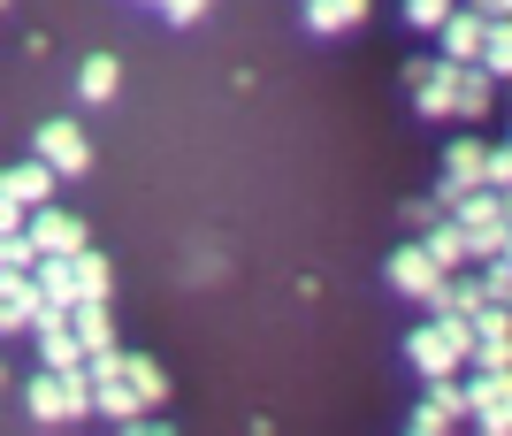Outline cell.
<instances>
[{
  "instance_id": "obj_12",
  "label": "cell",
  "mask_w": 512,
  "mask_h": 436,
  "mask_svg": "<svg viewBox=\"0 0 512 436\" xmlns=\"http://www.w3.org/2000/svg\"><path fill=\"white\" fill-rule=\"evenodd\" d=\"M482 39H490V16L482 8H451L436 46H444V62H482Z\"/></svg>"
},
{
  "instance_id": "obj_24",
  "label": "cell",
  "mask_w": 512,
  "mask_h": 436,
  "mask_svg": "<svg viewBox=\"0 0 512 436\" xmlns=\"http://www.w3.org/2000/svg\"><path fill=\"white\" fill-rule=\"evenodd\" d=\"M451 8H459V0H406V23H413V31H444Z\"/></svg>"
},
{
  "instance_id": "obj_31",
  "label": "cell",
  "mask_w": 512,
  "mask_h": 436,
  "mask_svg": "<svg viewBox=\"0 0 512 436\" xmlns=\"http://www.w3.org/2000/svg\"><path fill=\"white\" fill-rule=\"evenodd\" d=\"M0 391H8V360H0Z\"/></svg>"
},
{
  "instance_id": "obj_23",
  "label": "cell",
  "mask_w": 512,
  "mask_h": 436,
  "mask_svg": "<svg viewBox=\"0 0 512 436\" xmlns=\"http://www.w3.org/2000/svg\"><path fill=\"white\" fill-rule=\"evenodd\" d=\"M123 375H130V383H138V398H146V406H161V398H169V375L153 368L146 352H123Z\"/></svg>"
},
{
  "instance_id": "obj_7",
  "label": "cell",
  "mask_w": 512,
  "mask_h": 436,
  "mask_svg": "<svg viewBox=\"0 0 512 436\" xmlns=\"http://www.w3.org/2000/svg\"><path fill=\"white\" fill-rule=\"evenodd\" d=\"M31 153H39V161H46L54 176H85V169H92V146H85V131H77V123H62V115H54V123H39Z\"/></svg>"
},
{
  "instance_id": "obj_34",
  "label": "cell",
  "mask_w": 512,
  "mask_h": 436,
  "mask_svg": "<svg viewBox=\"0 0 512 436\" xmlns=\"http://www.w3.org/2000/svg\"><path fill=\"white\" fill-rule=\"evenodd\" d=\"M0 16H8V0H0Z\"/></svg>"
},
{
  "instance_id": "obj_29",
  "label": "cell",
  "mask_w": 512,
  "mask_h": 436,
  "mask_svg": "<svg viewBox=\"0 0 512 436\" xmlns=\"http://www.w3.org/2000/svg\"><path fill=\"white\" fill-rule=\"evenodd\" d=\"M482 16H505L512 23V0H482Z\"/></svg>"
},
{
  "instance_id": "obj_16",
  "label": "cell",
  "mask_w": 512,
  "mask_h": 436,
  "mask_svg": "<svg viewBox=\"0 0 512 436\" xmlns=\"http://www.w3.org/2000/svg\"><path fill=\"white\" fill-rule=\"evenodd\" d=\"M367 8L375 0H306V31H321V39H344V31H360Z\"/></svg>"
},
{
  "instance_id": "obj_5",
  "label": "cell",
  "mask_w": 512,
  "mask_h": 436,
  "mask_svg": "<svg viewBox=\"0 0 512 436\" xmlns=\"http://www.w3.org/2000/svg\"><path fill=\"white\" fill-rule=\"evenodd\" d=\"M467 421H474V429H490V436H512V368H474Z\"/></svg>"
},
{
  "instance_id": "obj_30",
  "label": "cell",
  "mask_w": 512,
  "mask_h": 436,
  "mask_svg": "<svg viewBox=\"0 0 512 436\" xmlns=\"http://www.w3.org/2000/svg\"><path fill=\"white\" fill-rule=\"evenodd\" d=\"M497 199H505V222H512V184H505V192H497Z\"/></svg>"
},
{
  "instance_id": "obj_8",
  "label": "cell",
  "mask_w": 512,
  "mask_h": 436,
  "mask_svg": "<svg viewBox=\"0 0 512 436\" xmlns=\"http://www.w3.org/2000/svg\"><path fill=\"white\" fill-rule=\"evenodd\" d=\"M31 337H39L46 368H85V337L69 329V306H39V314H31Z\"/></svg>"
},
{
  "instance_id": "obj_10",
  "label": "cell",
  "mask_w": 512,
  "mask_h": 436,
  "mask_svg": "<svg viewBox=\"0 0 512 436\" xmlns=\"http://www.w3.org/2000/svg\"><path fill=\"white\" fill-rule=\"evenodd\" d=\"M474 184H490V146H482V138H459V146L444 153V192H436V207H451V199L474 192Z\"/></svg>"
},
{
  "instance_id": "obj_22",
  "label": "cell",
  "mask_w": 512,
  "mask_h": 436,
  "mask_svg": "<svg viewBox=\"0 0 512 436\" xmlns=\"http://www.w3.org/2000/svg\"><path fill=\"white\" fill-rule=\"evenodd\" d=\"M69 268H77V291H85V299H107V291H115V268H107V253H92V245Z\"/></svg>"
},
{
  "instance_id": "obj_26",
  "label": "cell",
  "mask_w": 512,
  "mask_h": 436,
  "mask_svg": "<svg viewBox=\"0 0 512 436\" xmlns=\"http://www.w3.org/2000/svg\"><path fill=\"white\" fill-rule=\"evenodd\" d=\"M482 291L490 306H512V261H482Z\"/></svg>"
},
{
  "instance_id": "obj_35",
  "label": "cell",
  "mask_w": 512,
  "mask_h": 436,
  "mask_svg": "<svg viewBox=\"0 0 512 436\" xmlns=\"http://www.w3.org/2000/svg\"><path fill=\"white\" fill-rule=\"evenodd\" d=\"M153 8H161V0H153Z\"/></svg>"
},
{
  "instance_id": "obj_13",
  "label": "cell",
  "mask_w": 512,
  "mask_h": 436,
  "mask_svg": "<svg viewBox=\"0 0 512 436\" xmlns=\"http://www.w3.org/2000/svg\"><path fill=\"white\" fill-rule=\"evenodd\" d=\"M421 245H428V261L444 268V276L474 268V245H467V230H459L451 215H428V222H421Z\"/></svg>"
},
{
  "instance_id": "obj_2",
  "label": "cell",
  "mask_w": 512,
  "mask_h": 436,
  "mask_svg": "<svg viewBox=\"0 0 512 436\" xmlns=\"http://www.w3.org/2000/svg\"><path fill=\"white\" fill-rule=\"evenodd\" d=\"M459 230H467V245H474V261H497L505 253V238H512V222H505V199H497V184H474V192H459L444 207Z\"/></svg>"
},
{
  "instance_id": "obj_20",
  "label": "cell",
  "mask_w": 512,
  "mask_h": 436,
  "mask_svg": "<svg viewBox=\"0 0 512 436\" xmlns=\"http://www.w3.org/2000/svg\"><path fill=\"white\" fill-rule=\"evenodd\" d=\"M482 69H490L497 85H512V23L490 16V39H482Z\"/></svg>"
},
{
  "instance_id": "obj_28",
  "label": "cell",
  "mask_w": 512,
  "mask_h": 436,
  "mask_svg": "<svg viewBox=\"0 0 512 436\" xmlns=\"http://www.w3.org/2000/svg\"><path fill=\"white\" fill-rule=\"evenodd\" d=\"M490 184H497V192L512 184V138H505V146H490Z\"/></svg>"
},
{
  "instance_id": "obj_19",
  "label": "cell",
  "mask_w": 512,
  "mask_h": 436,
  "mask_svg": "<svg viewBox=\"0 0 512 436\" xmlns=\"http://www.w3.org/2000/svg\"><path fill=\"white\" fill-rule=\"evenodd\" d=\"M77 92H85V100H115V92H123V62H115V54H92V62L77 69Z\"/></svg>"
},
{
  "instance_id": "obj_14",
  "label": "cell",
  "mask_w": 512,
  "mask_h": 436,
  "mask_svg": "<svg viewBox=\"0 0 512 436\" xmlns=\"http://www.w3.org/2000/svg\"><path fill=\"white\" fill-rule=\"evenodd\" d=\"M0 199H16V207H46V199H54V169H46L39 153L16 161V169H0Z\"/></svg>"
},
{
  "instance_id": "obj_32",
  "label": "cell",
  "mask_w": 512,
  "mask_h": 436,
  "mask_svg": "<svg viewBox=\"0 0 512 436\" xmlns=\"http://www.w3.org/2000/svg\"><path fill=\"white\" fill-rule=\"evenodd\" d=\"M497 261H512V238H505V253H497Z\"/></svg>"
},
{
  "instance_id": "obj_6",
  "label": "cell",
  "mask_w": 512,
  "mask_h": 436,
  "mask_svg": "<svg viewBox=\"0 0 512 436\" xmlns=\"http://www.w3.org/2000/svg\"><path fill=\"white\" fill-rule=\"evenodd\" d=\"M23 238L39 245V261H69V253H85V222H77V215H62V207L46 199V207H31Z\"/></svg>"
},
{
  "instance_id": "obj_27",
  "label": "cell",
  "mask_w": 512,
  "mask_h": 436,
  "mask_svg": "<svg viewBox=\"0 0 512 436\" xmlns=\"http://www.w3.org/2000/svg\"><path fill=\"white\" fill-rule=\"evenodd\" d=\"M207 8H214V0H161V16H169V23H199Z\"/></svg>"
},
{
  "instance_id": "obj_1",
  "label": "cell",
  "mask_w": 512,
  "mask_h": 436,
  "mask_svg": "<svg viewBox=\"0 0 512 436\" xmlns=\"http://www.w3.org/2000/svg\"><path fill=\"white\" fill-rule=\"evenodd\" d=\"M467 352H474V322H467V314H428V322L406 337V360L421 375H459V368H467Z\"/></svg>"
},
{
  "instance_id": "obj_21",
  "label": "cell",
  "mask_w": 512,
  "mask_h": 436,
  "mask_svg": "<svg viewBox=\"0 0 512 436\" xmlns=\"http://www.w3.org/2000/svg\"><path fill=\"white\" fill-rule=\"evenodd\" d=\"M482 306H490V291H482V276H451V284H444V306H436V314H467V322H474Z\"/></svg>"
},
{
  "instance_id": "obj_33",
  "label": "cell",
  "mask_w": 512,
  "mask_h": 436,
  "mask_svg": "<svg viewBox=\"0 0 512 436\" xmlns=\"http://www.w3.org/2000/svg\"><path fill=\"white\" fill-rule=\"evenodd\" d=\"M459 8H482V0H459Z\"/></svg>"
},
{
  "instance_id": "obj_18",
  "label": "cell",
  "mask_w": 512,
  "mask_h": 436,
  "mask_svg": "<svg viewBox=\"0 0 512 436\" xmlns=\"http://www.w3.org/2000/svg\"><path fill=\"white\" fill-rule=\"evenodd\" d=\"M69 261H77V253H69ZM69 261H39V268H31L46 306H77V299H85V291H77V268H69Z\"/></svg>"
},
{
  "instance_id": "obj_4",
  "label": "cell",
  "mask_w": 512,
  "mask_h": 436,
  "mask_svg": "<svg viewBox=\"0 0 512 436\" xmlns=\"http://www.w3.org/2000/svg\"><path fill=\"white\" fill-rule=\"evenodd\" d=\"M390 291H398V299H413V306H428V314H436V306H444V268L428 261V245H398V253H390Z\"/></svg>"
},
{
  "instance_id": "obj_3",
  "label": "cell",
  "mask_w": 512,
  "mask_h": 436,
  "mask_svg": "<svg viewBox=\"0 0 512 436\" xmlns=\"http://www.w3.org/2000/svg\"><path fill=\"white\" fill-rule=\"evenodd\" d=\"M23 398H31V421H46V429L62 421V429H69V421L92 414V375L85 368H46Z\"/></svg>"
},
{
  "instance_id": "obj_17",
  "label": "cell",
  "mask_w": 512,
  "mask_h": 436,
  "mask_svg": "<svg viewBox=\"0 0 512 436\" xmlns=\"http://www.w3.org/2000/svg\"><path fill=\"white\" fill-rule=\"evenodd\" d=\"M69 329L85 337V352L115 345V314H107V299H77V306H69Z\"/></svg>"
},
{
  "instance_id": "obj_15",
  "label": "cell",
  "mask_w": 512,
  "mask_h": 436,
  "mask_svg": "<svg viewBox=\"0 0 512 436\" xmlns=\"http://www.w3.org/2000/svg\"><path fill=\"white\" fill-rule=\"evenodd\" d=\"M497 100V77L482 62H459V85H451V115H467V123H482Z\"/></svg>"
},
{
  "instance_id": "obj_11",
  "label": "cell",
  "mask_w": 512,
  "mask_h": 436,
  "mask_svg": "<svg viewBox=\"0 0 512 436\" xmlns=\"http://www.w3.org/2000/svg\"><path fill=\"white\" fill-rule=\"evenodd\" d=\"M474 368H512V306H482L474 314Z\"/></svg>"
},
{
  "instance_id": "obj_9",
  "label": "cell",
  "mask_w": 512,
  "mask_h": 436,
  "mask_svg": "<svg viewBox=\"0 0 512 436\" xmlns=\"http://www.w3.org/2000/svg\"><path fill=\"white\" fill-rule=\"evenodd\" d=\"M39 306L46 299H39V276H31V268H0V337H23Z\"/></svg>"
},
{
  "instance_id": "obj_25",
  "label": "cell",
  "mask_w": 512,
  "mask_h": 436,
  "mask_svg": "<svg viewBox=\"0 0 512 436\" xmlns=\"http://www.w3.org/2000/svg\"><path fill=\"white\" fill-rule=\"evenodd\" d=\"M0 268H39V245L23 230H0Z\"/></svg>"
}]
</instances>
